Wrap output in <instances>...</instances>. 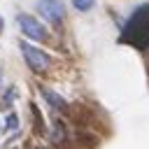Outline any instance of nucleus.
Listing matches in <instances>:
<instances>
[{"label":"nucleus","mask_w":149,"mask_h":149,"mask_svg":"<svg viewBox=\"0 0 149 149\" xmlns=\"http://www.w3.org/2000/svg\"><path fill=\"white\" fill-rule=\"evenodd\" d=\"M19 49H21V56H23L26 65H28L33 72H47V70H49L51 58H49L47 51H42L40 47H35V44H30V42H21Z\"/></svg>","instance_id":"obj_1"},{"label":"nucleus","mask_w":149,"mask_h":149,"mask_svg":"<svg viewBox=\"0 0 149 149\" xmlns=\"http://www.w3.org/2000/svg\"><path fill=\"white\" fill-rule=\"evenodd\" d=\"M16 23H19L21 33H23L28 40H33V42L47 40V28H44L35 16H30V14H19V16H16Z\"/></svg>","instance_id":"obj_2"},{"label":"nucleus","mask_w":149,"mask_h":149,"mask_svg":"<svg viewBox=\"0 0 149 149\" xmlns=\"http://www.w3.org/2000/svg\"><path fill=\"white\" fill-rule=\"evenodd\" d=\"M37 12L49 23H61L65 16V7L61 0H37Z\"/></svg>","instance_id":"obj_3"},{"label":"nucleus","mask_w":149,"mask_h":149,"mask_svg":"<svg viewBox=\"0 0 149 149\" xmlns=\"http://www.w3.org/2000/svg\"><path fill=\"white\" fill-rule=\"evenodd\" d=\"M40 93H42V98L47 100V105H49L51 109H56V112H65V109H68L65 98L58 95L54 88H49V86H40Z\"/></svg>","instance_id":"obj_4"},{"label":"nucleus","mask_w":149,"mask_h":149,"mask_svg":"<svg viewBox=\"0 0 149 149\" xmlns=\"http://www.w3.org/2000/svg\"><path fill=\"white\" fill-rule=\"evenodd\" d=\"M51 142H56V144H61V142H65L68 140V130H65V123L61 121V119H54V123H51Z\"/></svg>","instance_id":"obj_5"},{"label":"nucleus","mask_w":149,"mask_h":149,"mask_svg":"<svg viewBox=\"0 0 149 149\" xmlns=\"http://www.w3.org/2000/svg\"><path fill=\"white\" fill-rule=\"evenodd\" d=\"M72 5H74L77 12H88V9H93L95 0H72Z\"/></svg>","instance_id":"obj_6"},{"label":"nucleus","mask_w":149,"mask_h":149,"mask_svg":"<svg viewBox=\"0 0 149 149\" xmlns=\"http://www.w3.org/2000/svg\"><path fill=\"white\" fill-rule=\"evenodd\" d=\"M5 128H7V130H16V128H19V116H16V114H7Z\"/></svg>","instance_id":"obj_7"},{"label":"nucleus","mask_w":149,"mask_h":149,"mask_svg":"<svg viewBox=\"0 0 149 149\" xmlns=\"http://www.w3.org/2000/svg\"><path fill=\"white\" fill-rule=\"evenodd\" d=\"M30 112H33V116H35V121H37V123H35V126H37V130H42V114L37 112V107H35L33 102H30Z\"/></svg>","instance_id":"obj_8"},{"label":"nucleus","mask_w":149,"mask_h":149,"mask_svg":"<svg viewBox=\"0 0 149 149\" xmlns=\"http://www.w3.org/2000/svg\"><path fill=\"white\" fill-rule=\"evenodd\" d=\"M40 149H51V147H40Z\"/></svg>","instance_id":"obj_9"}]
</instances>
